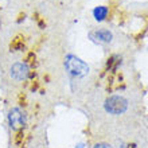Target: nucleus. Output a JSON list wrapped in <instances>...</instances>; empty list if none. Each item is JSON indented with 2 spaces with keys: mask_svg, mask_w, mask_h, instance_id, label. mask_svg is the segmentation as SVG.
Returning a JSON list of instances; mask_svg holds the SVG:
<instances>
[{
  "mask_svg": "<svg viewBox=\"0 0 148 148\" xmlns=\"http://www.w3.org/2000/svg\"><path fill=\"white\" fill-rule=\"evenodd\" d=\"M65 66L69 70V73L71 75H75V77H85L86 74L89 73V66L84 61H81L79 58L74 57V55H69L67 57Z\"/></svg>",
  "mask_w": 148,
  "mask_h": 148,
  "instance_id": "nucleus-1",
  "label": "nucleus"
},
{
  "mask_svg": "<svg viewBox=\"0 0 148 148\" xmlns=\"http://www.w3.org/2000/svg\"><path fill=\"white\" fill-rule=\"evenodd\" d=\"M127 108H128V101L121 96H112V97L106 98L105 101L106 112L112 113V114H121L127 110Z\"/></svg>",
  "mask_w": 148,
  "mask_h": 148,
  "instance_id": "nucleus-2",
  "label": "nucleus"
},
{
  "mask_svg": "<svg viewBox=\"0 0 148 148\" xmlns=\"http://www.w3.org/2000/svg\"><path fill=\"white\" fill-rule=\"evenodd\" d=\"M8 121H10L11 128H14V129L23 128L24 124H26V117H24V113L22 112L20 109H18V108H14V109L10 110Z\"/></svg>",
  "mask_w": 148,
  "mask_h": 148,
  "instance_id": "nucleus-3",
  "label": "nucleus"
},
{
  "mask_svg": "<svg viewBox=\"0 0 148 148\" xmlns=\"http://www.w3.org/2000/svg\"><path fill=\"white\" fill-rule=\"evenodd\" d=\"M28 75V66L26 63H15L11 67V77L16 81H23Z\"/></svg>",
  "mask_w": 148,
  "mask_h": 148,
  "instance_id": "nucleus-4",
  "label": "nucleus"
},
{
  "mask_svg": "<svg viewBox=\"0 0 148 148\" xmlns=\"http://www.w3.org/2000/svg\"><path fill=\"white\" fill-rule=\"evenodd\" d=\"M90 39L96 43H109L112 40V32L108 30H94L90 32Z\"/></svg>",
  "mask_w": 148,
  "mask_h": 148,
  "instance_id": "nucleus-5",
  "label": "nucleus"
},
{
  "mask_svg": "<svg viewBox=\"0 0 148 148\" xmlns=\"http://www.w3.org/2000/svg\"><path fill=\"white\" fill-rule=\"evenodd\" d=\"M93 14H94V18L97 20H104L106 18V15H108V8L106 7H97L93 11Z\"/></svg>",
  "mask_w": 148,
  "mask_h": 148,
  "instance_id": "nucleus-6",
  "label": "nucleus"
},
{
  "mask_svg": "<svg viewBox=\"0 0 148 148\" xmlns=\"http://www.w3.org/2000/svg\"><path fill=\"white\" fill-rule=\"evenodd\" d=\"M23 46H24V42L22 40L20 36H18V38H15L14 39V42L11 43V50L12 51H18V50H20V49H23Z\"/></svg>",
  "mask_w": 148,
  "mask_h": 148,
  "instance_id": "nucleus-7",
  "label": "nucleus"
},
{
  "mask_svg": "<svg viewBox=\"0 0 148 148\" xmlns=\"http://www.w3.org/2000/svg\"><path fill=\"white\" fill-rule=\"evenodd\" d=\"M94 148H112L110 145L105 144V143H100V144H96L94 145Z\"/></svg>",
  "mask_w": 148,
  "mask_h": 148,
  "instance_id": "nucleus-8",
  "label": "nucleus"
},
{
  "mask_svg": "<svg viewBox=\"0 0 148 148\" xmlns=\"http://www.w3.org/2000/svg\"><path fill=\"white\" fill-rule=\"evenodd\" d=\"M16 136H18V137H16V143H20V140L23 139V133H22V132H19V133H18V135H16Z\"/></svg>",
  "mask_w": 148,
  "mask_h": 148,
  "instance_id": "nucleus-9",
  "label": "nucleus"
},
{
  "mask_svg": "<svg viewBox=\"0 0 148 148\" xmlns=\"http://www.w3.org/2000/svg\"><path fill=\"white\" fill-rule=\"evenodd\" d=\"M128 148H136V144H129Z\"/></svg>",
  "mask_w": 148,
  "mask_h": 148,
  "instance_id": "nucleus-10",
  "label": "nucleus"
}]
</instances>
